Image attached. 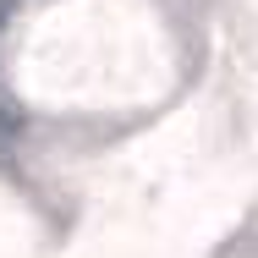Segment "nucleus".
Masks as SVG:
<instances>
[]
</instances>
